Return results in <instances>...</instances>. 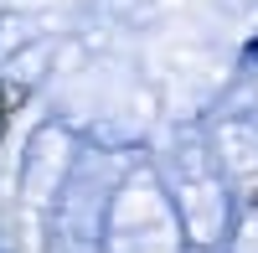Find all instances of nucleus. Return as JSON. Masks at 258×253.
Here are the masks:
<instances>
[{
    "instance_id": "obj_1",
    "label": "nucleus",
    "mask_w": 258,
    "mask_h": 253,
    "mask_svg": "<svg viewBox=\"0 0 258 253\" xmlns=\"http://www.w3.org/2000/svg\"><path fill=\"white\" fill-rule=\"evenodd\" d=\"M243 62H258V41H248V52H243Z\"/></svg>"
}]
</instances>
